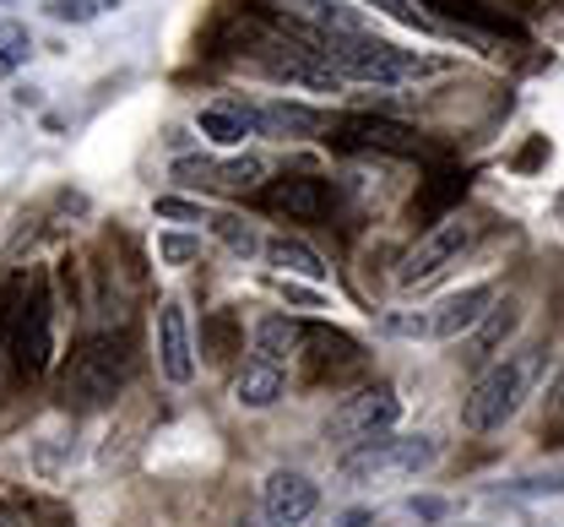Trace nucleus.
Here are the masks:
<instances>
[{
	"label": "nucleus",
	"mask_w": 564,
	"mask_h": 527,
	"mask_svg": "<svg viewBox=\"0 0 564 527\" xmlns=\"http://www.w3.org/2000/svg\"><path fill=\"white\" fill-rule=\"evenodd\" d=\"M98 11H104V0H50V17L55 22H76V28L93 22Z\"/></svg>",
	"instance_id": "nucleus-28"
},
{
	"label": "nucleus",
	"mask_w": 564,
	"mask_h": 527,
	"mask_svg": "<svg viewBox=\"0 0 564 527\" xmlns=\"http://www.w3.org/2000/svg\"><path fill=\"white\" fill-rule=\"evenodd\" d=\"M22 300V283H6L0 289V354H6V337H11V310Z\"/></svg>",
	"instance_id": "nucleus-31"
},
{
	"label": "nucleus",
	"mask_w": 564,
	"mask_h": 527,
	"mask_svg": "<svg viewBox=\"0 0 564 527\" xmlns=\"http://www.w3.org/2000/svg\"><path fill=\"white\" fill-rule=\"evenodd\" d=\"M282 391H288V370L261 365V359H245V370L234 376V402H239V408H256V413L282 402Z\"/></svg>",
	"instance_id": "nucleus-20"
},
{
	"label": "nucleus",
	"mask_w": 564,
	"mask_h": 527,
	"mask_svg": "<svg viewBox=\"0 0 564 527\" xmlns=\"http://www.w3.org/2000/svg\"><path fill=\"white\" fill-rule=\"evenodd\" d=\"M196 131L207 137L212 148H245V137H256V131H250V104L217 98V104H207V109L196 115Z\"/></svg>",
	"instance_id": "nucleus-16"
},
{
	"label": "nucleus",
	"mask_w": 564,
	"mask_h": 527,
	"mask_svg": "<svg viewBox=\"0 0 564 527\" xmlns=\"http://www.w3.org/2000/svg\"><path fill=\"white\" fill-rule=\"evenodd\" d=\"M445 11V17H456V22H473V28H484V33H510V39H521V28L510 22V17H494L484 11L478 0H419V11Z\"/></svg>",
	"instance_id": "nucleus-22"
},
{
	"label": "nucleus",
	"mask_w": 564,
	"mask_h": 527,
	"mask_svg": "<svg viewBox=\"0 0 564 527\" xmlns=\"http://www.w3.org/2000/svg\"><path fill=\"white\" fill-rule=\"evenodd\" d=\"M321 506V484L299 467H278L261 484V523L267 527H304Z\"/></svg>",
	"instance_id": "nucleus-9"
},
{
	"label": "nucleus",
	"mask_w": 564,
	"mask_h": 527,
	"mask_svg": "<svg viewBox=\"0 0 564 527\" xmlns=\"http://www.w3.org/2000/svg\"><path fill=\"white\" fill-rule=\"evenodd\" d=\"M397 419H402L397 391H391L386 380H375V386L352 391V397H343V402L332 408V419H326V441L343 447V452H352V447H364V441H375V435H391Z\"/></svg>",
	"instance_id": "nucleus-6"
},
{
	"label": "nucleus",
	"mask_w": 564,
	"mask_h": 527,
	"mask_svg": "<svg viewBox=\"0 0 564 527\" xmlns=\"http://www.w3.org/2000/svg\"><path fill=\"white\" fill-rule=\"evenodd\" d=\"M158 218H169V224H207V213H202V202H185V196H158V207H152Z\"/></svg>",
	"instance_id": "nucleus-27"
},
{
	"label": "nucleus",
	"mask_w": 564,
	"mask_h": 527,
	"mask_svg": "<svg viewBox=\"0 0 564 527\" xmlns=\"http://www.w3.org/2000/svg\"><path fill=\"white\" fill-rule=\"evenodd\" d=\"M516 326H521V304H510V300L489 304V310H484V321L473 326V343H467V354H462V359H473V365H494Z\"/></svg>",
	"instance_id": "nucleus-17"
},
{
	"label": "nucleus",
	"mask_w": 564,
	"mask_h": 527,
	"mask_svg": "<svg viewBox=\"0 0 564 527\" xmlns=\"http://www.w3.org/2000/svg\"><path fill=\"white\" fill-rule=\"evenodd\" d=\"M467 196V174H456V169H445V174H429V185H423V196H413V224L434 228L440 218H451V207Z\"/></svg>",
	"instance_id": "nucleus-21"
},
{
	"label": "nucleus",
	"mask_w": 564,
	"mask_h": 527,
	"mask_svg": "<svg viewBox=\"0 0 564 527\" xmlns=\"http://www.w3.org/2000/svg\"><path fill=\"white\" fill-rule=\"evenodd\" d=\"M304 22H315L321 39L326 33H364V17L352 11L348 0H304Z\"/></svg>",
	"instance_id": "nucleus-24"
},
{
	"label": "nucleus",
	"mask_w": 564,
	"mask_h": 527,
	"mask_svg": "<svg viewBox=\"0 0 564 527\" xmlns=\"http://www.w3.org/2000/svg\"><path fill=\"white\" fill-rule=\"evenodd\" d=\"M33 55V39H28V28L22 22H0V76H11L22 61Z\"/></svg>",
	"instance_id": "nucleus-26"
},
{
	"label": "nucleus",
	"mask_w": 564,
	"mask_h": 527,
	"mask_svg": "<svg viewBox=\"0 0 564 527\" xmlns=\"http://www.w3.org/2000/svg\"><path fill=\"white\" fill-rule=\"evenodd\" d=\"M158 370L169 386H191L196 380V337H191V315L180 300L158 304Z\"/></svg>",
	"instance_id": "nucleus-10"
},
{
	"label": "nucleus",
	"mask_w": 564,
	"mask_h": 527,
	"mask_svg": "<svg viewBox=\"0 0 564 527\" xmlns=\"http://www.w3.org/2000/svg\"><path fill=\"white\" fill-rule=\"evenodd\" d=\"M0 527H33V512H28V506H11V501H0Z\"/></svg>",
	"instance_id": "nucleus-33"
},
{
	"label": "nucleus",
	"mask_w": 564,
	"mask_h": 527,
	"mask_svg": "<svg viewBox=\"0 0 564 527\" xmlns=\"http://www.w3.org/2000/svg\"><path fill=\"white\" fill-rule=\"evenodd\" d=\"M158 261H163V267H191V261H202V234L163 228V234H158Z\"/></svg>",
	"instance_id": "nucleus-25"
},
{
	"label": "nucleus",
	"mask_w": 564,
	"mask_h": 527,
	"mask_svg": "<svg viewBox=\"0 0 564 527\" xmlns=\"http://www.w3.org/2000/svg\"><path fill=\"white\" fill-rule=\"evenodd\" d=\"M494 304V283H467L456 294H445L440 304H429L419 315H386L391 332L402 337H434V343H456L462 332H473L484 321V310Z\"/></svg>",
	"instance_id": "nucleus-7"
},
{
	"label": "nucleus",
	"mask_w": 564,
	"mask_h": 527,
	"mask_svg": "<svg viewBox=\"0 0 564 527\" xmlns=\"http://www.w3.org/2000/svg\"><path fill=\"white\" fill-rule=\"evenodd\" d=\"M272 289H278L288 304H299V310H321V289H299V278H272Z\"/></svg>",
	"instance_id": "nucleus-29"
},
{
	"label": "nucleus",
	"mask_w": 564,
	"mask_h": 527,
	"mask_svg": "<svg viewBox=\"0 0 564 527\" xmlns=\"http://www.w3.org/2000/svg\"><path fill=\"white\" fill-rule=\"evenodd\" d=\"M207 224H212V234L223 239V250H228V256H239V261L261 256V234H256L250 218H239V213H217V218H207Z\"/></svg>",
	"instance_id": "nucleus-23"
},
{
	"label": "nucleus",
	"mask_w": 564,
	"mask_h": 527,
	"mask_svg": "<svg viewBox=\"0 0 564 527\" xmlns=\"http://www.w3.org/2000/svg\"><path fill=\"white\" fill-rule=\"evenodd\" d=\"M131 380V337L126 332H93L76 343V354L61 370V402L70 413H98L120 397Z\"/></svg>",
	"instance_id": "nucleus-2"
},
{
	"label": "nucleus",
	"mask_w": 564,
	"mask_h": 527,
	"mask_svg": "<svg viewBox=\"0 0 564 527\" xmlns=\"http://www.w3.org/2000/svg\"><path fill=\"white\" fill-rule=\"evenodd\" d=\"M375 6H380V11H391L397 22H408V28H423V33L434 28V17H429V11H419L413 0H375Z\"/></svg>",
	"instance_id": "nucleus-30"
},
{
	"label": "nucleus",
	"mask_w": 564,
	"mask_h": 527,
	"mask_svg": "<svg viewBox=\"0 0 564 527\" xmlns=\"http://www.w3.org/2000/svg\"><path fill=\"white\" fill-rule=\"evenodd\" d=\"M315 50H321V61L343 76V82H369V87H408V82L451 72V61L402 50V44H391V39H375L369 28H364V33H326Z\"/></svg>",
	"instance_id": "nucleus-1"
},
{
	"label": "nucleus",
	"mask_w": 564,
	"mask_h": 527,
	"mask_svg": "<svg viewBox=\"0 0 564 527\" xmlns=\"http://www.w3.org/2000/svg\"><path fill=\"white\" fill-rule=\"evenodd\" d=\"M299 354H310L315 370H337V365H358V343L337 326H321V321H304L299 326Z\"/></svg>",
	"instance_id": "nucleus-18"
},
{
	"label": "nucleus",
	"mask_w": 564,
	"mask_h": 527,
	"mask_svg": "<svg viewBox=\"0 0 564 527\" xmlns=\"http://www.w3.org/2000/svg\"><path fill=\"white\" fill-rule=\"evenodd\" d=\"M261 256L278 267V278H304V283H326V278H332V267L321 261V250H310V245L293 239V234L261 239Z\"/></svg>",
	"instance_id": "nucleus-15"
},
{
	"label": "nucleus",
	"mask_w": 564,
	"mask_h": 527,
	"mask_svg": "<svg viewBox=\"0 0 564 527\" xmlns=\"http://www.w3.org/2000/svg\"><path fill=\"white\" fill-rule=\"evenodd\" d=\"M11 359H17V376L39 380L55 365V300H50V278L33 272L22 283V300L11 310Z\"/></svg>",
	"instance_id": "nucleus-5"
},
{
	"label": "nucleus",
	"mask_w": 564,
	"mask_h": 527,
	"mask_svg": "<svg viewBox=\"0 0 564 527\" xmlns=\"http://www.w3.org/2000/svg\"><path fill=\"white\" fill-rule=\"evenodd\" d=\"M326 142L343 148V152H391V158H413V152H423V137L413 126H402V120H369V115L337 126Z\"/></svg>",
	"instance_id": "nucleus-11"
},
{
	"label": "nucleus",
	"mask_w": 564,
	"mask_h": 527,
	"mask_svg": "<svg viewBox=\"0 0 564 527\" xmlns=\"http://www.w3.org/2000/svg\"><path fill=\"white\" fill-rule=\"evenodd\" d=\"M538 365H543V348H516V354H499L494 365H484V376L473 380L467 402H462V424L473 435H489L499 430L532 391L538 380Z\"/></svg>",
	"instance_id": "nucleus-3"
},
{
	"label": "nucleus",
	"mask_w": 564,
	"mask_h": 527,
	"mask_svg": "<svg viewBox=\"0 0 564 527\" xmlns=\"http://www.w3.org/2000/svg\"><path fill=\"white\" fill-rule=\"evenodd\" d=\"M250 131L256 137H321L326 131V115L310 109V104H293V98H267V104H250Z\"/></svg>",
	"instance_id": "nucleus-14"
},
{
	"label": "nucleus",
	"mask_w": 564,
	"mask_h": 527,
	"mask_svg": "<svg viewBox=\"0 0 564 527\" xmlns=\"http://www.w3.org/2000/svg\"><path fill=\"white\" fill-rule=\"evenodd\" d=\"M299 326L304 321H288V315H261L256 326H250V354L261 359V365H288L293 354H299Z\"/></svg>",
	"instance_id": "nucleus-19"
},
{
	"label": "nucleus",
	"mask_w": 564,
	"mask_h": 527,
	"mask_svg": "<svg viewBox=\"0 0 564 527\" xmlns=\"http://www.w3.org/2000/svg\"><path fill=\"white\" fill-rule=\"evenodd\" d=\"M440 447L429 435H375L364 447L343 456V484L352 490H391V484H413L419 473L434 467Z\"/></svg>",
	"instance_id": "nucleus-4"
},
{
	"label": "nucleus",
	"mask_w": 564,
	"mask_h": 527,
	"mask_svg": "<svg viewBox=\"0 0 564 527\" xmlns=\"http://www.w3.org/2000/svg\"><path fill=\"white\" fill-rule=\"evenodd\" d=\"M473 234H478V228L467 224L462 213H451V218H440L434 228H423V239L402 256V267H397V283H402V289L434 283V278H440V272L473 245Z\"/></svg>",
	"instance_id": "nucleus-8"
},
{
	"label": "nucleus",
	"mask_w": 564,
	"mask_h": 527,
	"mask_svg": "<svg viewBox=\"0 0 564 527\" xmlns=\"http://www.w3.org/2000/svg\"><path fill=\"white\" fill-rule=\"evenodd\" d=\"M267 207L282 218H299V224H315L332 213V185L315 180V174H282L267 185Z\"/></svg>",
	"instance_id": "nucleus-13"
},
{
	"label": "nucleus",
	"mask_w": 564,
	"mask_h": 527,
	"mask_svg": "<svg viewBox=\"0 0 564 527\" xmlns=\"http://www.w3.org/2000/svg\"><path fill=\"white\" fill-rule=\"evenodd\" d=\"M543 430H549V435H564V376H560V386L549 391V419H543Z\"/></svg>",
	"instance_id": "nucleus-32"
},
{
	"label": "nucleus",
	"mask_w": 564,
	"mask_h": 527,
	"mask_svg": "<svg viewBox=\"0 0 564 527\" xmlns=\"http://www.w3.org/2000/svg\"><path fill=\"white\" fill-rule=\"evenodd\" d=\"M174 174L185 185H223V191H256L267 180L261 152H234V158H180Z\"/></svg>",
	"instance_id": "nucleus-12"
}]
</instances>
